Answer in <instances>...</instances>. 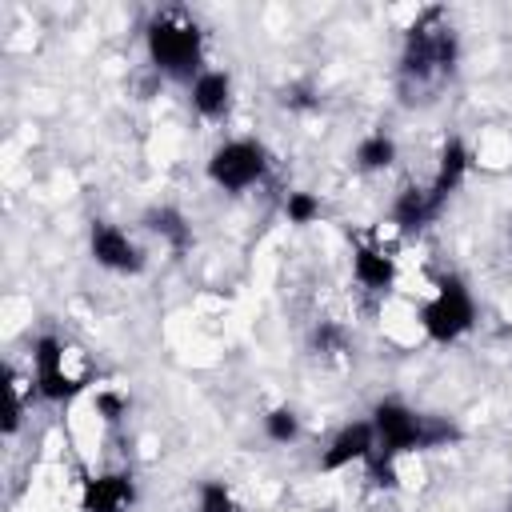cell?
Instances as JSON below:
<instances>
[{"label":"cell","mask_w":512,"mask_h":512,"mask_svg":"<svg viewBox=\"0 0 512 512\" xmlns=\"http://www.w3.org/2000/svg\"><path fill=\"white\" fill-rule=\"evenodd\" d=\"M372 428H376V452H384V460L392 464L404 452H420V448H440L448 440H456L460 432L448 420L436 416H420L400 400H380L372 408Z\"/></svg>","instance_id":"obj_1"},{"label":"cell","mask_w":512,"mask_h":512,"mask_svg":"<svg viewBox=\"0 0 512 512\" xmlns=\"http://www.w3.org/2000/svg\"><path fill=\"white\" fill-rule=\"evenodd\" d=\"M200 52H204V36L200 28L180 16V12H160L152 24H148V56L152 64L164 72V76H176V80H196L204 68H200Z\"/></svg>","instance_id":"obj_2"},{"label":"cell","mask_w":512,"mask_h":512,"mask_svg":"<svg viewBox=\"0 0 512 512\" xmlns=\"http://www.w3.org/2000/svg\"><path fill=\"white\" fill-rule=\"evenodd\" d=\"M472 324H476V300H472V292L464 288V280H456V276H444V280L436 284V292L420 304V328H424L436 344L460 340Z\"/></svg>","instance_id":"obj_3"},{"label":"cell","mask_w":512,"mask_h":512,"mask_svg":"<svg viewBox=\"0 0 512 512\" xmlns=\"http://www.w3.org/2000/svg\"><path fill=\"white\" fill-rule=\"evenodd\" d=\"M268 176V152L256 140H228L208 156V180L224 192H244Z\"/></svg>","instance_id":"obj_4"},{"label":"cell","mask_w":512,"mask_h":512,"mask_svg":"<svg viewBox=\"0 0 512 512\" xmlns=\"http://www.w3.org/2000/svg\"><path fill=\"white\" fill-rule=\"evenodd\" d=\"M456 64V36L452 28L436 24H416L408 32V48H404V72L416 76V80H428V76H440Z\"/></svg>","instance_id":"obj_5"},{"label":"cell","mask_w":512,"mask_h":512,"mask_svg":"<svg viewBox=\"0 0 512 512\" xmlns=\"http://www.w3.org/2000/svg\"><path fill=\"white\" fill-rule=\"evenodd\" d=\"M88 244H92V256H96L100 268L124 272V276L144 272V252L136 248V240H132L124 228H116V224H108V220H96Z\"/></svg>","instance_id":"obj_6"},{"label":"cell","mask_w":512,"mask_h":512,"mask_svg":"<svg viewBox=\"0 0 512 512\" xmlns=\"http://www.w3.org/2000/svg\"><path fill=\"white\" fill-rule=\"evenodd\" d=\"M36 376H32V392H40L44 400H68L80 384H76V376L64 368V356H68V348L56 340V336H40L36 340Z\"/></svg>","instance_id":"obj_7"},{"label":"cell","mask_w":512,"mask_h":512,"mask_svg":"<svg viewBox=\"0 0 512 512\" xmlns=\"http://www.w3.org/2000/svg\"><path fill=\"white\" fill-rule=\"evenodd\" d=\"M372 456H376V428L372 420H356L332 436V444L320 452V468L336 472V468H348L352 460H372Z\"/></svg>","instance_id":"obj_8"},{"label":"cell","mask_w":512,"mask_h":512,"mask_svg":"<svg viewBox=\"0 0 512 512\" xmlns=\"http://www.w3.org/2000/svg\"><path fill=\"white\" fill-rule=\"evenodd\" d=\"M444 204H448V196H440L432 184L404 188L396 196V204H392V220H396V228H424V224H432L440 216Z\"/></svg>","instance_id":"obj_9"},{"label":"cell","mask_w":512,"mask_h":512,"mask_svg":"<svg viewBox=\"0 0 512 512\" xmlns=\"http://www.w3.org/2000/svg\"><path fill=\"white\" fill-rule=\"evenodd\" d=\"M132 496H136L132 476H124V472L96 476V480H88V488H84V512H128Z\"/></svg>","instance_id":"obj_10"},{"label":"cell","mask_w":512,"mask_h":512,"mask_svg":"<svg viewBox=\"0 0 512 512\" xmlns=\"http://www.w3.org/2000/svg\"><path fill=\"white\" fill-rule=\"evenodd\" d=\"M232 104V80L228 72H216V68H204L196 80H192V108L204 116V120H216L224 116Z\"/></svg>","instance_id":"obj_11"},{"label":"cell","mask_w":512,"mask_h":512,"mask_svg":"<svg viewBox=\"0 0 512 512\" xmlns=\"http://www.w3.org/2000/svg\"><path fill=\"white\" fill-rule=\"evenodd\" d=\"M352 276L364 284V288H376V292H384V288H392L396 284V260L384 252V248H356V256H352Z\"/></svg>","instance_id":"obj_12"},{"label":"cell","mask_w":512,"mask_h":512,"mask_svg":"<svg viewBox=\"0 0 512 512\" xmlns=\"http://www.w3.org/2000/svg\"><path fill=\"white\" fill-rule=\"evenodd\" d=\"M464 172H468V152H464L460 140H452V144H444V152H440V168H436V176H432V188H436L440 196H452V192L460 188Z\"/></svg>","instance_id":"obj_13"},{"label":"cell","mask_w":512,"mask_h":512,"mask_svg":"<svg viewBox=\"0 0 512 512\" xmlns=\"http://www.w3.org/2000/svg\"><path fill=\"white\" fill-rule=\"evenodd\" d=\"M396 160V144H392V136H384V132H372V136H364L360 144H356V168H364V172H380V168H388Z\"/></svg>","instance_id":"obj_14"},{"label":"cell","mask_w":512,"mask_h":512,"mask_svg":"<svg viewBox=\"0 0 512 512\" xmlns=\"http://www.w3.org/2000/svg\"><path fill=\"white\" fill-rule=\"evenodd\" d=\"M148 228H152L156 236H164L176 252L192 244V228L184 224V216H180L176 208H156V212H148Z\"/></svg>","instance_id":"obj_15"},{"label":"cell","mask_w":512,"mask_h":512,"mask_svg":"<svg viewBox=\"0 0 512 512\" xmlns=\"http://www.w3.org/2000/svg\"><path fill=\"white\" fill-rule=\"evenodd\" d=\"M264 432H268V440L288 444V440H296V436H300V420H296V412H292V408H272V412L264 416Z\"/></svg>","instance_id":"obj_16"},{"label":"cell","mask_w":512,"mask_h":512,"mask_svg":"<svg viewBox=\"0 0 512 512\" xmlns=\"http://www.w3.org/2000/svg\"><path fill=\"white\" fill-rule=\"evenodd\" d=\"M196 508H200V512H236V500H232L228 484L208 480V484H200V492H196Z\"/></svg>","instance_id":"obj_17"},{"label":"cell","mask_w":512,"mask_h":512,"mask_svg":"<svg viewBox=\"0 0 512 512\" xmlns=\"http://www.w3.org/2000/svg\"><path fill=\"white\" fill-rule=\"evenodd\" d=\"M284 212H288V220H292V224H312V220L320 216V200H316V196H308V192H288Z\"/></svg>","instance_id":"obj_18"},{"label":"cell","mask_w":512,"mask_h":512,"mask_svg":"<svg viewBox=\"0 0 512 512\" xmlns=\"http://www.w3.org/2000/svg\"><path fill=\"white\" fill-rule=\"evenodd\" d=\"M96 408L104 412V420H120V408H124V400H120L116 392H96Z\"/></svg>","instance_id":"obj_19"}]
</instances>
